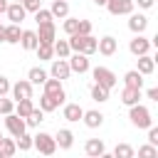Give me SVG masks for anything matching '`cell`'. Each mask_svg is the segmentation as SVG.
I'll return each mask as SVG.
<instances>
[{
	"label": "cell",
	"mask_w": 158,
	"mask_h": 158,
	"mask_svg": "<svg viewBox=\"0 0 158 158\" xmlns=\"http://www.w3.org/2000/svg\"><path fill=\"white\" fill-rule=\"evenodd\" d=\"M128 118H131V123H133V126H138V128H148V126H153L151 111H148L146 106H141V104H133V106H131Z\"/></svg>",
	"instance_id": "1"
},
{
	"label": "cell",
	"mask_w": 158,
	"mask_h": 158,
	"mask_svg": "<svg viewBox=\"0 0 158 158\" xmlns=\"http://www.w3.org/2000/svg\"><path fill=\"white\" fill-rule=\"evenodd\" d=\"M32 146H35L42 156H54V151H57L54 136H49V133H44V131H40L37 136H32Z\"/></svg>",
	"instance_id": "2"
},
{
	"label": "cell",
	"mask_w": 158,
	"mask_h": 158,
	"mask_svg": "<svg viewBox=\"0 0 158 158\" xmlns=\"http://www.w3.org/2000/svg\"><path fill=\"white\" fill-rule=\"evenodd\" d=\"M91 74H94V84H99V86H104V89L116 86V74H114L111 69H106V67H96Z\"/></svg>",
	"instance_id": "3"
},
{
	"label": "cell",
	"mask_w": 158,
	"mask_h": 158,
	"mask_svg": "<svg viewBox=\"0 0 158 158\" xmlns=\"http://www.w3.org/2000/svg\"><path fill=\"white\" fill-rule=\"evenodd\" d=\"M5 126H7V131L12 133V138L22 136V133H25V128H27V126H25V118H20V116H17L15 111L5 116Z\"/></svg>",
	"instance_id": "4"
},
{
	"label": "cell",
	"mask_w": 158,
	"mask_h": 158,
	"mask_svg": "<svg viewBox=\"0 0 158 158\" xmlns=\"http://www.w3.org/2000/svg\"><path fill=\"white\" fill-rule=\"evenodd\" d=\"M42 86H44V94H49V96H54L59 104H64L67 94H64V89H62V81H59V79H54V77H52V79H47Z\"/></svg>",
	"instance_id": "5"
},
{
	"label": "cell",
	"mask_w": 158,
	"mask_h": 158,
	"mask_svg": "<svg viewBox=\"0 0 158 158\" xmlns=\"http://www.w3.org/2000/svg\"><path fill=\"white\" fill-rule=\"evenodd\" d=\"M106 7H109L111 15H131L133 0H106Z\"/></svg>",
	"instance_id": "6"
},
{
	"label": "cell",
	"mask_w": 158,
	"mask_h": 158,
	"mask_svg": "<svg viewBox=\"0 0 158 158\" xmlns=\"http://www.w3.org/2000/svg\"><path fill=\"white\" fill-rule=\"evenodd\" d=\"M69 69L72 72H77V74H84V72H89V57L86 54H81V52H74L72 57H69Z\"/></svg>",
	"instance_id": "7"
},
{
	"label": "cell",
	"mask_w": 158,
	"mask_h": 158,
	"mask_svg": "<svg viewBox=\"0 0 158 158\" xmlns=\"http://www.w3.org/2000/svg\"><path fill=\"white\" fill-rule=\"evenodd\" d=\"M128 49H131V54H136V57L148 54V49H151V40H146L143 35H136V37L128 42Z\"/></svg>",
	"instance_id": "8"
},
{
	"label": "cell",
	"mask_w": 158,
	"mask_h": 158,
	"mask_svg": "<svg viewBox=\"0 0 158 158\" xmlns=\"http://www.w3.org/2000/svg\"><path fill=\"white\" fill-rule=\"evenodd\" d=\"M10 91H12L15 101H20V99H32V84H30L27 79H20L17 84H12Z\"/></svg>",
	"instance_id": "9"
},
{
	"label": "cell",
	"mask_w": 158,
	"mask_h": 158,
	"mask_svg": "<svg viewBox=\"0 0 158 158\" xmlns=\"http://www.w3.org/2000/svg\"><path fill=\"white\" fill-rule=\"evenodd\" d=\"M146 27H148V17L146 15H141V12H131L128 15V30L133 35H141Z\"/></svg>",
	"instance_id": "10"
},
{
	"label": "cell",
	"mask_w": 158,
	"mask_h": 158,
	"mask_svg": "<svg viewBox=\"0 0 158 158\" xmlns=\"http://www.w3.org/2000/svg\"><path fill=\"white\" fill-rule=\"evenodd\" d=\"M37 27H40V32H37V40H40V42H44V44H52V42L57 40V27H54V22L37 25Z\"/></svg>",
	"instance_id": "11"
},
{
	"label": "cell",
	"mask_w": 158,
	"mask_h": 158,
	"mask_svg": "<svg viewBox=\"0 0 158 158\" xmlns=\"http://www.w3.org/2000/svg\"><path fill=\"white\" fill-rule=\"evenodd\" d=\"M96 49L104 54V57H111L116 49H118V42H116V37H111V35H106V37H101L99 42H96Z\"/></svg>",
	"instance_id": "12"
},
{
	"label": "cell",
	"mask_w": 158,
	"mask_h": 158,
	"mask_svg": "<svg viewBox=\"0 0 158 158\" xmlns=\"http://www.w3.org/2000/svg\"><path fill=\"white\" fill-rule=\"evenodd\" d=\"M52 77L54 79H69V74H72V69H69V64H67V59H52Z\"/></svg>",
	"instance_id": "13"
},
{
	"label": "cell",
	"mask_w": 158,
	"mask_h": 158,
	"mask_svg": "<svg viewBox=\"0 0 158 158\" xmlns=\"http://www.w3.org/2000/svg\"><path fill=\"white\" fill-rule=\"evenodd\" d=\"M54 143H57V148L69 151V148L74 146V133H72L69 128H59V131H57V136H54Z\"/></svg>",
	"instance_id": "14"
},
{
	"label": "cell",
	"mask_w": 158,
	"mask_h": 158,
	"mask_svg": "<svg viewBox=\"0 0 158 158\" xmlns=\"http://www.w3.org/2000/svg\"><path fill=\"white\" fill-rule=\"evenodd\" d=\"M5 12H7V20H10L12 25H20V22L25 20V15H27V12H25V7H22L20 2H12V5H7V10H5Z\"/></svg>",
	"instance_id": "15"
},
{
	"label": "cell",
	"mask_w": 158,
	"mask_h": 158,
	"mask_svg": "<svg viewBox=\"0 0 158 158\" xmlns=\"http://www.w3.org/2000/svg\"><path fill=\"white\" fill-rule=\"evenodd\" d=\"M84 151H86V156L99 158V156L106 151V146H104V141H101V138H89V141L84 143Z\"/></svg>",
	"instance_id": "16"
},
{
	"label": "cell",
	"mask_w": 158,
	"mask_h": 158,
	"mask_svg": "<svg viewBox=\"0 0 158 158\" xmlns=\"http://www.w3.org/2000/svg\"><path fill=\"white\" fill-rule=\"evenodd\" d=\"M81 121H84L89 128H99V126L104 123V114H101V111H96V109H91V111H84Z\"/></svg>",
	"instance_id": "17"
},
{
	"label": "cell",
	"mask_w": 158,
	"mask_h": 158,
	"mask_svg": "<svg viewBox=\"0 0 158 158\" xmlns=\"http://www.w3.org/2000/svg\"><path fill=\"white\" fill-rule=\"evenodd\" d=\"M153 69H156V59L153 57H148V54H141L138 57V74H143V77H148V74H153Z\"/></svg>",
	"instance_id": "18"
},
{
	"label": "cell",
	"mask_w": 158,
	"mask_h": 158,
	"mask_svg": "<svg viewBox=\"0 0 158 158\" xmlns=\"http://www.w3.org/2000/svg\"><path fill=\"white\" fill-rule=\"evenodd\" d=\"M62 116H64L67 121H72V123H74V121H79V118L84 116V109H81L79 104H67V106H64V111H62Z\"/></svg>",
	"instance_id": "19"
},
{
	"label": "cell",
	"mask_w": 158,
	"mask_h": 158,
	"mask_svg": "<svg viewBox=\"0 0 158 158\" xmlns=\"http://www.w3.org/2000/svg\"><path fill=\"white\" fill-rule=\"evenodd\" d=\"M20 44H22L25 49H35V47L40 44L37 32H32V30H22V35H20Z\"/></svg>",
	"instance_id": "20"
},
{
	"label": "cell",
	"mask_w": 158,
	"mask_h": 158,
	"mask_svg": "<svg viewBox=\"0 0 158 158\" xmlns=\"http://www.w3.org/2000/svg\"><path fill=\"white\" fill-rule=\"evenodd\" d=\"M138 99H141V89L123 86V91H121V101H123L126 106H133V104H138Z\"/></svg>",
	"instance_id": "21"
},
{
	"label": "cell",
	"mask_w": 158,
	"mask_h": 158,
	"mask_svg": "<svg viewBox=\"0 0 158 158\" xmlns=\"http://www.w3.org/2000/svg\"><path fill=\"white\" fill-rule=\"evenodd\" d=\"M49 77H47V72L42 69V67H32L30 72H27V81L30 84H44Z\"/></svg>",
	"instance_id": "22"
},
{
	"label": "cell",
	"mask_w": 158,
	"mask_h": 158,
	"mask_svg": "<svg viewBox=\"0 0 158 158\" xmlns=\"http://www.w3.org/2000/svg\"><path fill=\"white\" fill-rule=\"evenodd\" d=\"M123 81H126V86H131V89H143V74H138L136 69L126 72Z\"/></svg>",
	"instance_id": "23"
},
{
	"label": "cell",
	"mask_w": 158,
	"mask_h": 158,
	"mask_svg": "<svg viewBox=\"0 0 158 158\" xmlns=\"http://www.w3.org/2000/svg\"><path fill=\"white\" fill-rule=\"evenodd\" d=\"M111 156L114 158H136V151H133L131 143H116V148H114Z\"/></svg>",
	"instance_id": "24"
},
{
	"label": "cell",
	"mask_w": 158,
	"mask_h": 158,
	"mask_svg": "<svg viewBox=\"0 0 158 158\" xmlns=\"http://www.w3.org/2000/svg\"><path fill=\"white\" fill-rule=\"evenodd\" d=\"M49 12H52V17H67L69 15V2L67 0H54Z\"/></svg>",
	"instance_id": "25"
},
{
	"label": "cell",
	"mask_w": 158,
	"mask_h": 158,
	"mask_svg": "<svg viewBox=\"0 0 158 158\" xmlns=\"http://www.w3.org/2000/svg\"><path fill=\"white\" fill-rule=\"evenodd\" d=\"M20 35H22L20 25H12V22H10V25L5 27V42H7V44H17V42H20Z\"/></svg>",
	"instance_id": "26"
},
{
	"label": "cell",
	"mask_w": 158,
	"mask_h": 158,
	"mask_svg": "<svg viewBox=\"0 0 158 158\" xmlns=\"http://www.w3.org/2000/svg\"><path fill=\"white\" fill-rule=\"evenodd\" d=\"M52 49H54V54H57L59 59H67V57H69V52H72L67 40H54V42H52Z\"/></svg>",
	"instance_id": "27"
},
{
	"label": "cell",
	"mask_w": 158,
	"mask_h": 158,
	"mask_svg": "<svg viewBox=\"0 0 158 158\" xmlns=\"http://www.w3.org/2000/svg\"><path fill=\"white\" fill-rule=\"evenodd\" d=\"M35 52H37V59H40V62H47V59H52V57H54L52 44H44V42H40V44L35 47Z\"/></svg>",
	"instance_id": "28"
},
{
	"label": "cell",
	"mask_w": 158,
	"mask_h": 158,
	"mask_svg": "<svg viewBox=\"0 0 158 158\" xmlns=\"http://www.w3.org/2000/svg\"><path fill=\"white\" fill-rule=\"evenodd\" d=\"M35 109V104H32V99H20L17 104H15V114L20 116V118H25L30 111Z\"/></svg>",
	"instance_id": "29"
},
{
	"label": "cell",
	"mask_w": 158,
	"mask_h": 158,
	"mask_svg": "<svg viewBox=\"0 0 158 158\" xmlns=\"http://www.w3.org/2000/svg\"><path fill=\"white\" fill-rule=\"evenodd\" d=\"M44 121V111L42 109H32L27 116H25V126H40Z\"/></svg>",
	"instance_id": "30"
},
{
	"label": "cell",
	"mask_w": 158,
	"mask_h": 158,
	"mask_svg": "<svg viewBox=\"0 0 158 158\" xmlns=\"http://www.w3.org/2000/svg\"><path fill=\"white\" fill-rule=\"evenodd\" d=\"M40 109L42 111H54V109H59V101L54 96H49V94H42L40 96Z\"/></svg>",
	"instance_id": "31"
},
{
	"label": "cell",
	"mask_w": 158,
	"mask_h": 158,
	"mask_svg": "<svg viewBox=\"0 0 158 158\" xmlns=\"http://www.w3.org/2000/svg\"><path fill=\"white\" fill-rule=\"evenodd\" d=\"M0 151H2L5 158H12V156L17 153V146H15L12 138H2V141H0Z\"/></svg>",
	"instance_id": "32"
},
{
	"label": "cell",
	"mask_w": 158,
	"mask_h": 158,
	"mask_svg": "<svg viewBox=\"0 0 158 158\" xmlns=\"http://www.w3.org/2000/svg\"><path fill=\"white\" fill-rule=\"evenodd\" d=\"M91 99H94V101H99V104L109 101V89H104V86L94 84V86H91Z\"/></svg>",
	"instance_id": "33"
},
{
	"label": "cell",
	"mask_w": 158,
	"mask_h": 158,
	"mask_svg": "<svg viewBox=\"0 0 158 158\" xmlns=\"http://www.w3.org/2000/svg\"><path fill=\"white\" fill-rule=\"evenodd\" d=\"M138 158H158V148L146 143V146H138Z\"/></svg>",
	"instance_id": "34"
},
{
	"label": "cell",
	"mask_w": 158,
	"mask_h": 158,
	"mask_svg": "<svg viewBox=\"0 0 158 158\" xmlns=\"http://www.w3.org/2000/svg\"><path fill=\"white\" fill-rule=\"evenodd\" d=\"M54 17H52V12L49 10H44V7H40L37 12H35V22L37 25H47V22H52Z\"/></svg>",
	"instance_id": "35"
},
{
	"label": "cell",
	"mask_w": 158,
	"mask_h": 158,
	"mask_svg": "<svg viewBox=\"0 0 158 158\" xmlns=\"http://www.w3.org/2000/svg\"><path fill=\"white\" fill-rule=\"evenodd\" d=\"M94 52H96V40H94L91 35H86V37H84V47H81V54H86V57H89V54H94Z\"/></svg>",
	"instance_id": "36"
},
{
	"label": "cell",
	"mask_w": 158,
	"mask_h": 158,
	"mask_svg": "<svg viewBox=\"0 0 158 158\" xmlns=\"http://www.w3.org/2000/svg\"><path fill=\"white\" fill-rule=\"evenodd\" d=\"M15 146H17L20 151H30V148H32V136H27V133H22V136H17V141H15Z\"/></svg>",
	"instance_id": "37"
},
{
	"label": "cell",
	"mask_w": 158,
	"mask_h": 158,
	"mask_svg": "<svg viewBox=\"0 0 158 158\" xmlns=\"http://www.w3.org/2000/svg\"><path fill=\"white\" fill-rule=\"evenodd\" d=\"M64 32L67 35H77V27H79V20H74V17H64Z\"/></svg>",
	"instance_id": "38"
},
{
	"label": "cell",
	"mask_w": 158,
	"mask_h": 158,
	"mask_svg": "<svg viewBox=\"0 0 158 158\" xmlns=\"http://www.w3.org/2000/svg\"><path fill=\"white\" fill-rule=\"evenodd\" d=\"M12 111H15V104H12L10 99L0 96V116H7V114H12Z\"/></svg>",
	"instance_id": "39"
},
{
	"label": "cell",
	"mask_w": 158,
	"mask_h": 158,
	"mask_svg": "<svg viewBox=\"0 0 158 158\" xmlns=\"http://www.w3.org/2000/svg\"><path fill=\"white\" fill-rule=\"evenodd\" d=\"M22 7H25V12H37L40 7H42V0H25V2H20Z\"/></svg>",
	"instance_id": "40"
},
{
	"label": "cell",
	"mask_w": 158,
	"mask_h": 158,
	"mask_svg": "<svg viewBox=\"0 0 158 158\" xmlns=\"http://www.w3.org/2000/svg\"><path fill=\"white\" fill-rule=\"evenodd\" d=\"M77 35H91V22H89V20H79Z\"/></svg>",
	"instance_id": "41"
},
{
	"label": "cell",
	"mask_w": 158,
	"mask_h": 158,
	"mask_svg": "<svg viewBox=\"0 0 158 158\" xmlns=\"http://www.w3.org/2000/svg\"><path fill=\"white\" fill-rule=\"evenodd\" d=\"M148 143L151 146H158V128L156 126H148Z\"/></svg>",
	"instance_id": "42"
},
{
	"label": "cell",
	"mask_w": 158,
	"mask_h": 158,
	"mask_svg": "<svg viewBox=\"0 0 158 158\" xmlns=\"http://www.w3.org/2000/svg\"><path fill=\"white\" fill-rule=\"evenodd\" d=\"M10 86H12L10 79H7V77H0V96H5V94L10 91Z\"/></svg>",
	"instance_id": "43"
},
{
	"label": "cell",
	"mask_w": 158,
	"mask_h": 158,
	"mask_svg": "<svg viewBox=\"0 0 158 158\" xmlns=\"http://www.w3.org/2000/svg\"><path fill=\"white\" fill-rule=\"evenodd\" d=\"M133 2H138V7H143V10L153 7V0H133Z\"/></svg>",
	"instance_id": "44"
},
{
	"label": "cell",
	"mask_w": 158,
	"mask_h": 158,
	"mask_svg": "<svg viewBox=\"0 0 158 158\" xmlns=\"http://www.w3.org/2000/svg\"><path fill=\"white\" fill-rule=\"evenodd\" d=\"M148 99H151V101H158V89H156V86L148 89Z\"/></svg>",
	"instance_id": "45"
},
{
	"label": "cell",
	"mask_w": 158,
	"mask_h": 158,
	"mask_svg": "<svg viewBox=\"0 0 158 158\" xmlns=\"http://www.w3.org/2000/svg\"><path fill=\"white\" fill-rule=\"evenodd\" d=\"M7 5H10V2H7V0H0V15H2V12H5V10H7Z\"/></svg>",
	"instance_id": "46"
},
{
	"label": "cell",
	"mask_w": 158,
	"mask_h": 158,
	"mask_svg": "<svg viewBox=\"0 0 158 158\" xmlns=\"http://www.w3.org/2000/svg\"><path fill=\"white\" fill-rule=\"evenodd\" d=\"M0 42H5V27L0 25Z\"/></svg>",
	"instance_id": "47"
},
{
	"label": "cell",
	"mask_w": 158,
	"mask_h": 158,
	"mask_svg": "<svg viewBox=\"0 0 158 158\" xmlns=\"http://www.w3.org/2000/svg\"><path fill=\"white\" fill-rule=\"evenodd\" d=\"M99 158H114V156H111V153H106V151H104V153H101V156H99Z\"/></svg>",
	"instance_id": "48"
},
{
	"label": "cell",
	"mask_w": 158,
	"mask_h": 158,
	"mask_svg": "<svg viewBox=\"0 0 158 158\" xmlns=\"http://www.w3.org/2000/svg\"><path fill=\"white\" fill-rule=\"evenodd\" d=\"M94 2H96V5H106V0H94Z\"/></svg>",
	"instance_id": "49"
},
{
	"label": "cell",
	"mask_w": 158,
	"mask_h": 158,
	"mask_svg": "<svg viewBox=\"0 0 158 158\" xmlns=\"http://www.w3.org/2000/svg\"><path fill=\"white\" fill-rule=\"evenodd\" d=\"M0 158H5V156H2V151H0Z\"/></svg>",
	"instance_id": "50"
},
{
	"label": "cell",
	"mask_w": 158,
	"mask_h": 158,
	"mask_svg": "<svg viewBox=\"0 0 158 158\" xmlns=\"http://www.w3.org/2000/svg\"><path fill=\"white\" fill-rule=\"evenodd\" d=\"M0 141H2V133H0Z\"/></svg>",
	"instance_id": "51"
},
{
	"label": "cell",
	"mask_w": 158,
	"mask_h": 158,
	"mask_svg": "<svg viewBox=\"0 0 158 158\" xmlns=\"http://www.w3.org/2000/svg\"><path fill=\"white\" fill-rule=\"evenodd\" d=\"M20 2H25V0H20Z\"/></svg>",
	"instance_id": "52"
},
{
	"label": "cell",
	"mask_w": 158,
	"mask_h": 158,
	"mask_svg": "<svg viewBox=\"0 0 158 158\" xmlns=\"http://www.w3.org/2000/svg\"><path fill=\"white\" fill-rule=\"evenodd\" d=\"M86 158H91V156H86Z\"/></svg>",
	"instance_id": "53"
},
{
	"label": "cell",
	"mask_w": 158,
	"mask_h": 158,
	"mask_svg": "<svg viewBox=\"0 0 158 158\" xmlns=\"http://www.w3.org/2000/svg\"><path fill=\"white\" fill-rule=\"evenodd\" d=\"M44 158H49V156H44Z\"/></svg>",
	"instance_id": "54"
}]
</instances>
